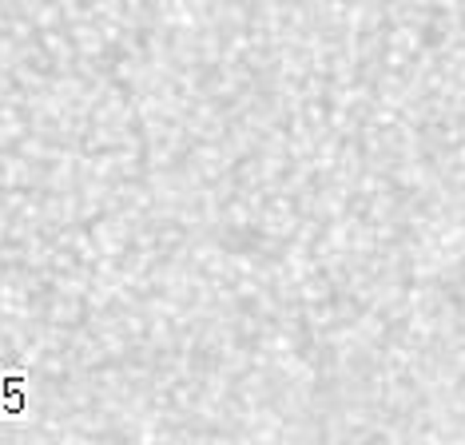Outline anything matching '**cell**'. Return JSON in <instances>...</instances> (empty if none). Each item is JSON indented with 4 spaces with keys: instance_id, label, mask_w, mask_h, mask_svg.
<instances>
[{
    "instance_id": "obj_1",
    "label": "cell",
    "mask_w": 465,
    "mask_h": 445,
    "mask_svg": "<svg viewBox=\"0 0 465 445\" xmlns=\"http://www.w3.org/2000/svg\"><path fill=\"white\" fill-rule=\"evenodd\" d=\"M28 374L25 370H0V418H28Z\"/></svg>"
}]
</instances>
